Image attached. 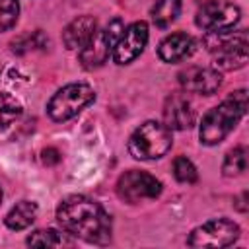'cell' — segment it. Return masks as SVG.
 I'll use <instances>...</instances> for the list:
<instances>
[{
  "label": "cell",
  "instance_id": "44dd1931",
  "mask_svg": "<svg viewBox=\"0 0 249 249\" xmlns=\"http://www.w3.org/2000/svg\"><path fill=\"white\" fill-rule=\"evenodd\" d=\"M173 175L179 183H195L198 179V171L195 167V163L185 158V156H177L173 161Z\"/></svg>",
  "mask_w": 249,
  "mask_h": 249
},
{
  "label": "cell",
  "instance_id": "ac0fdd59",
  "mask_svg": "<svg viewBox=\"0 0 249 249\" xmlns=\"http://www.w3.org/2000/svg\"><path fill=\"white\" fill-rule=\"evenodd\" d=\"M247 169V148L245 146H235L231 148L222 163V171L226 177H237Z\"/></svg>",
  "mask_w": 249,
  "mask_h": 249
},
{
  "label": "cell",
  "instance_id": "7a4b0ae2",
  "mask_svg": "<svg viewBox=\"0 0 249 249\" xmlns=\"http://www.w3.org/2000/svg\"><path fill=\"white\" fill-rule=\"evenodd\" d=\"M247 109V91L237 89L230 93L222 103L212 107L200 121L198 126V138L206 146L220 144L243 119Z\"/></svg>",
  "mask_w": 249,
  "mask_h": 249
},
{
  "label": "cell",
  "instance_id": "8992f818",
  "mask_svg": "<svg viewBox=\"0 0 249 249\" xmlns=\"http://www.w3.org/2000/svg\"><path fill=\"white\" fill-rule=\"evenodd\" d=\"M124 23L121 19H111L103 29H97L91 39L78 51V58L86 70H95L107 62L113 54V47L121 37Z\"/></svg>",
  "mask_w": 249,
  "mask_h": 249
},
{
  "label": "cell",
  "instance_id": "5bb4252c",
  "mask_svg": "<svg viewBox=\"0 0 249 249\" xmlns=\"http://www.w3.org/2000/svg\"><path fill=\"white\" fill-rule=\"evenodd\" d=\"M193 51H195V41H193V37L187 35V33L177 31V33L167 35V37L160 43V47H158V56H160L163 62H169V64H171V62H179V60L187 58Z\"/></svg>",
  "mask_w": 249,
  "mask_h": 249
},
{
  "label": "cell",
  "instance_id": "7c38bea8",
  "mask_svg": "<svg viewBox=\"0 0 249 249\" xmlns=\"http://www.w3.org/2000/svg\"><path fill=\"white\" fill-rule=\"evenodd\" d=\"M163 124L169 130H187L195 124V109L185 93H171L165 99Z\"/></svg>",
  "mask_w": 249,
  "mask_h": 249
},
{
  "label": "cell",
  "instance_id": "2e32d148",
  "mask_svg": "<svg viewBox=\"0 0 249 249\" xmlns=\"http://www.w3.org/2000/svg\"><path fill=\"white\" fill-rule=\"evenodd\" d=\"M31 247H72L74 241L68 237V233H62L58 230H37L27 235L25 239Z\"/></svg>",
  "mask_w": 249,
  "mask_h": 249
},
{
  "label": "cell",
  "instance_id": "30bf717a",
  "mask_svg": "<svg viewBox=\"0 0 249 249\" xmlns=\"http://www.w3.org/2000/svg\"><path fill=\"white\" fill-rule=\"evenodd\" d=\"M148 35L150 33H148L146 21H134L128 27H124L121 37L117 39V43L113 47V60L117 64L132 62L144 51V47L148 43Z\"/></svg>",
  "mask_w": 249,
  "mask_h": 249
},
{
  "label": "cell",
  "instance_id": "ffe728a7",
  "mask_svg": "<svg viewBox=\"0 0 249 249\" xmlns=\"http://www.w3.org/2000/svg\"><path fill=\"white\" fill-rule=\"evenodd\" d=\"M47 45V39L41 31H33V33H27V35H21L18 37L16 41H12V51L18 53V54H25L29 51H35V49H43Z\"/></svg>",
  "mask_w": 249,
  "mask_h": 249
},
{
  "label": "cell",
  "instance_id": "7402d4cb",
  "mask_svg": "<svg viewBox=\"0 0 249 249\" xmlns=\"http://www.w3.org/2000/svg\"><path fill=\"white\" fill-rule=\"evenodd\" d=\"M19 16L18 0H0V31H8L16 25Z\"/></svg>",
  "mask_w": 249,
  "mask_h": 249
},
{
  "label": "cell",
  "instance_id": "603a6c76",
  "mask_svg": "<svg viewBox=\"0 0 249 249\" xmlns=\"http://www.w3.org/2000/svg\"><path fill=\"white\" fill-rule=\"evenodd\" d=\"M43 161L49 163V165L58 163V161H60V152H58L56 148H47V150L43 152Z\"/></svg>",
  "mask_w": 249,
  "mask_h": 249
},
{
  "label": "cell",
  "instance_id": "9a60e30c",
  "mask_svg": "<svg viewBox=\"0 0 249 249\" xmlns=\"http://www.w3.org/2000/svg\"><path fill=\"white\" fill-rule=\"evenodd\" d=\"M37 218V204L31 202V200H19L16 202V206H12V210L6 214L4 218V224L14 230V231H19V230H25L29 228Z\"/></svg>",
  "mask_w": 249,
  "mask_h": 249
},
{
  "label": "cell",
  "instance_id": "e0dca14e",
  "mask_svg": "<svg viewBox=\"0 0 249 249\" xmlns=\"http://www.w3.org/2000/svg\"><path fill=\"white\" fill-rule=\"evenodd\" d=\"M179 12H181V0H158L156 6L152 8V21L160 29H165L177 19Z\"/></svg>",
  "mask_w": 249,
  "mask_h": 249
},
{
  "label": "cell",
  "instance_id": "4fadbf2b",
  "mask_svg": "<svg viewBox=\"0 0 249 249\" xmlns=\"http://www.w3.org/2000/svg\"><path fill=\"white\" fill-rule=\"evenodd\" d=\"M95 31H97V19L93 16H78L64 27L62 43L70 51H80Z\"/></svg>",
  "mask_w": 249,
  "mask_h": 249
},
{
  "label": "cell",
  "instance_id": "6da1fadb",
  "mask_svg": "<svg viewBox=\"0 0 249 249\" xmlns=\"http://www.w3.org/2000/svg\"><path fill=\"white\" fill-rule=\"evenodd\" d=\"M56 222L74 237H80L93 245H107L113 233L111 216L105 208L89 196L72 195L66 196L56 208Z\"/></svg>",
  "mask_w": 249,
  "mask_h": 249
},
{
  "label": "cell",
  "instance_id": "9c48e42d",
  "mask_svg": "<svg viewBox=\"0 0 249 249\" xmlns=\"http://www.w3.org/2000/svg\"><path fill=\"white\" fill-rule=\"evenodd\" d=\"M239 16L241 12L235 4L224 0H208L196 10L195 21L206 33H216L233 29V25L239 21Z\"/></svg>",
  "mask_w": 249,
  "mask_h": 249
},
{
  "label": "cell",
  "instance_id": "3957f363",
  "mask_svg": "<svg viewBox=\"0 0 249 249\" xmlns=\"http://www.w3.org/2000/svg\"><path fill=\"white\" fill-rule=\"evenodd\" d=\"M204 45L212 54L214 66L220 70H237L247 64L249 58V41L247 31H216L204 37Z\"/></svg>",
  "mask_w": 249,
  "mask_h": 249
},
{
  "label": "cell",
  "instance_id": "8fae6325",
  "mask_svg": "<svg viewBox=\"0 0 249 249\" xmlns=\"http://www.w3.org/2000/svg\"><path fill=\"white\" fill-rule=\"evenodd\" d=\"M177 78L185 91L202 93V95H212L222 86V74L216 68H206V66H189L181 70Z\"/></svg>",
  "mask_w": 249,
  "mask_h": 249
},
{
  "label": "cell",
  "instance_id": "ba28073f",
  "mask_svg": "<svg viewBox=\"0 0 249 249\" xmlns=\"http://www.w3.org/2000/svg\"><path fill=\"white\" fill-rule=\"evenodd\" d=\"M239 233H241L239 226L233 220L216 218V220H208V222L196 226L191 231L187 245H191V247H228L237 241Z\"/></svg>",
  "mask_w": 249,
  "mask_h": 249
},
{
  "label": "cell",
  "instance_id": "cb8c5ba5",
  "mask_svg": "<svg viewBox=\"0 0 249 249\" xmlns=\"http://www.w3.org/2000/svg\"><path fill=\"white\" fill-rule=\"evenodd\" d=\"M245 200H247V193H241L239 198L235 200V208H237L239 212H247V202H245Z\"/></svg>",
  "mask_w": 249,
  "mask_h": 249
},
{
  "label": "cell",
  "instance_id": "5b68a950",
  "mask_svg": "<svg viewBox=\"0 0 249 249\" xmlns=\"http://www.w3.org/2000/svg\"><path fill=\"white\" fill-rule=\"evenodd\" d=\"M95 99V91L91 86L74 82L62 86L47 103V113L53 121L62 123L76 117L82 109H86Z\"/></svg>",
  "mask_w": 249,
  "mask_h": 249
},
{
  "label": "cell",
  "instance_id": "d6986e66",
  "mask_svg": "<svg viewBox=\"0 0 249 249\" xmlns=\"http://www.w3.org/2000/svg\"><path fill=\"white\" fill-rule=\"evenodd\" d=\"M21 115V103L10 95V93H0V130L8 128L16 119Z\"/></svg>",
  "mask_w": 249,
  "mask_h": 249
},
{
  "label": "cell",
  "instance_id": "52a82bcc",
  "mask_svg": "<svg viewBox=\"0 0 249 249\" xmlns=\"http://www.w3.org/2000/svg\"><path fill=\"white\" fill-rule=\"evenodd\" d=\"M161 193V183L152 173L142 169H128L117 179V195L128 204H138L144 200L158 198Z\"/></svg>",
  "mask_w": 249,
  "mask_h": 249
},
{
  "label": "cell",
  "instance_id": "277c9868",
  "mask_svg": "<svg viewBox=\"0 0 249 249\" xmlns=\"http://www.w3.org/2000/svg\"><path fill=\"white\" fill-rule=\"evenodd\" d=\"M173 144L171 130L158 121L142 123L128 138V152L136 160H158L169 152Z\"/></svg>",
  "mask_w": 249,
  "mask_h": 249
},
{
  "label": "cell",
  "instance_id": "d4e9b609",
  "mask_svg": "<svg viewBox=\"0 0 249 249\" xmlns=\"http://www.w3.org/2000/svg\"><path fill=\"white\" fill-rule=\"evenodd\" d=\"M0 200H2V189H0Z\"/></svg>",
  "mask_w": 249,
  "mask_h": 249
}]
</instances>
